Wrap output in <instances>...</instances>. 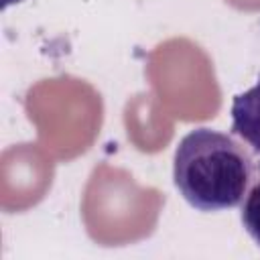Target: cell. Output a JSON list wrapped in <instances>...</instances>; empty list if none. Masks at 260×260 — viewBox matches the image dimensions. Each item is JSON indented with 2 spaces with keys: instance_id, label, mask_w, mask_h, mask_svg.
Here are the masks:
<instances>
[{
  "instance_id": "1",
  "label": "cell",
  "mask_w": 260,
  "mask_h": 260,
  "mask_svg": "<svg viewBox=\"0 0 260 260\" xmlns=\"http://www.w3.org/2000/svg\"><path fill=\"white\" fill-rule=\"evenodd\" d=\"M256 177V165L230 134L211 128L187 132L173 158V181L197 211L238 207Z\"/></svg>"
},
{
  "instance_id": "2",
  "label": "cell",
  "mask_w": 260,
  "mask_h": 260,
  "mask_svg": "<svg viewBox=\"0 0 260 260\" xmlns=\"http://www.w3.org/2000/svg\"><path fill=\"white\" fill-rule=\"evenodd\" d=\"M232 132L252 146L260 156V77L244 93H238L232 102Z\"/></svg>"
},
{
  "instance_id": "3",
  "label": "cell",
  "mask_w": 260,
  "mask_h": 260,
  "mask_svg": "<svg viewBox=\"0 0 260 260\" xmlns=\"http://www.w3.org/2000/svg\"><path fill=\"white\" fill-rule=\"evenodd\" d=\"M240 219L246 234L260 246V171L240 203Z\"/></svg>"
},
{
  "instance_id": "4",
  "label": "cell",
  "mask_w": 260,
  "mask_h": 260,
  "mask_svg": "<svg viewBox=\"0 0 260 260\" xmlns=\"http://www.w3.org/2000/svg\"><path fill=\"white\" fill-rule=\"evenodd\" d=\"M14 2H22V0H2V8H8V6L14 4Z\"/></svg>"
}]
</instances>
